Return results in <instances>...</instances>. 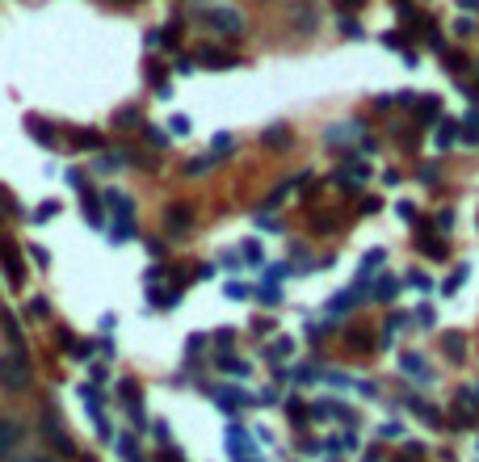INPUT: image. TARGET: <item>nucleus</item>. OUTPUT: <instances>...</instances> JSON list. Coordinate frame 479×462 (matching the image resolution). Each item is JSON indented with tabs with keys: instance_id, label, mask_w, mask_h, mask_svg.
Segmentation results:
<instances>
[{
	"instance_id": "e433bc0d",
	"label": "nucleus",
	"mask_w": 479,
	"mask_h": 462,
	"mask_svg": "<svg viewBox=\"0 0 479 462\" xmlns=\"http://www.w3.org/2000/svg\"><path fill=\"white\" fill-rule=\"evenodd\" d=\"M450 223H454V215H450V210H442V215H438V227H442V231H450Z\"/></svg>"
},
{
	"instance_id": "a211bd4d",
	"label": "nucleus",
	"mask_w": 479,
	"mask_h": 462,
	"mask_svg": "<svg viewBox=\"0 0 479 462\" xmlns=\"http://www.w3.org/2000/svg\"><path fill=\"white\" fill-rule=\"evenodd\" d=\"M349 303H353V290H345V294H337V299L328 303V315H341V311H349Z\"/></svg>"
},
{
	"instance_id": "c85d7f7f",
	"label": "nucleus",
	"mask_w": 479,
	"mask_h": 462,
	"mask_svg": "<svg viewBox=\"0 0 479 462\" xmlns=\"http://www.w3.org/2000/svg\"><path fill=\"white\" fill-rule=\"evenodd\" d=\"M408 286H412V290H433V282H429L425 273H408Z\"/></svg>"
},
{
	"instance_id": "c756f323",
	"label": "nucleus",
	"mask_w": 479,
	"mask_h": 462,
	"mask_svg": "<svg viewBox=\"0 0 479 462\" xmlns=\"http://www.w3.org/2000/svg\"><path fill=\"white\" fill-rule=\"evenodd\" d=\"M383 46H396V50H408V42H404V34H383Z\"/></svg>"
},
{
	"instance_id": "9d476101",
	"label": "nucleus",
	"mask_w": 479,
	"mask_h": 462,
	"mask_svg": "<svg viewBox=\"0 0 479 462\" xmlns=\"http://www.w3.org/2000/svg\"><path fill=\"white\" fill-rule=\"evenodd\" d=\"M404 370H408V379H421V383H429L433 374H429V366H425V358H417V353H404V362H400Z\"/></svg>"
},
{
	"instance_id": "412c9836",
	"label": "nucleus",
	"mask_w": 479,
	"mask_h": 462,
	"mask_svg": "<svg viewBox=\"0 0 479 462\" xmlns=\"http://www.w3.org/2000/svg\"><path fill=\"white\" fill-rule=\"evenodd\" d=\"M130 442H135V437H118V450H122V458H126V462H143V458H139V450H135Z\"/></svg>"
},
{
	"instance_id": "f704fd0d",
	"label": "nucleus",
	"mask_w": 479,
	"mask_h": 462,
	"mask_svg": "<svg viewBox=\"0 0 479 462\" xmlns=\"http://www.w3.org/2000/svg\"><path fill=\"white\" fill-rule=\"evenodd\" d=\"M446 349H450V353L459 358V353H463V337H446Z\"/></svg>"
},
{
	"instance_id": "cd10ccee",
	"label": "nucleus",
	"mask_w": 479,
	"mask_h": 462,
	"mask_svg": "<svg viewBox=\"0 0 479 462\" xmlns=\"http://www.w3.org/2000/svg\"><path fill=\"white\" fill-rule=\"evenodd\" d=\"M143 135H147V143H156V147H164V143H168V135H164V130H156V126H143Z\"/></svg>"
},
{
	"instance_id": "7c9ffc66",
	"label": "nucleus",
	"mask_w": 479,
	"mask_h": 462,
	"mask_svg": "<svg viewBox=\"0 0 479 462\" xmlns=\"http://www.w3.org/2000/svg\"><path fill=\"white\" fill-rule=\"evenodd\" d=\"M173 135H189V118H185V114L173 118Z\"/></svg>"
},
{
	"instance_id": "6e6552de",
	"label": "nucleus",
	"mask_w": 479,
	"mask_h": 462,
	"mask_svg": "<svg viewBox=\"0 0 479 462\" xmlns=\"http://www.w3.org/2000/svg\"><path fill=\"white\" fill-rule=\"evenodd\" d=\"M25 130H29V135H34L42 147H55V130H50V126L38 118V114H29V118H25Z\"/></svg>"
},
{
	"instance_id": "39448f33",
	"label": "nucleus",
	"mask_w": 479,
	"mask_h": 462,
	"mask_svg": "<svg viewBox=\"0 0 479 462\" xmlns=\"http://www.w3.org/2000/svg\"><path fill=\"white\" fill-rule=\"evenodd\" d=\"M261 147H265V151H286V147H290V126H286V122L265 126V130H261Z\"/></svg>"
},
{
	"instance_id": "0eeeda50",
	"label": "nucleus",
	"mask_w": 479,
	"mask_h": 462,
	"mask_svg": "<svg viewBox=\"0 0 479 462\" xmlns=\"http://www.w3.org/2000/svg\"><path fill=\"white\" fill-rule=\"evenodd\" d=\"M353 135H362V122H353V118H349V122L328 126V130H324V143H332V147H337L341 139H353Z\"/></svg>"
},
{
	"instance_id": "f3484780",
	"label": "nucleus",
	"mask_w": 479,
	"mask_h": 462,
	"mask_svg": "<svg viewBox=\"0 0 479 462\" xmlns=\"http://www.w3.org/2000/svg\"><path fill=\"white\" fill-rule=\"evenodd\" d=\"M215 160H219L215 151H210V156H198V160H189V164H185V172H189V177H198V172H206V168H210Z\"/></svg>"
},
{
	"instance_id": "7ed1b4c3",
	"label": "nucleus",
	"mask_w": 479,
	"mask_h": 462,
	"mask_svg": "<svg viewBox=\"0 0 479 462\" xmlns=\"http://www.w3.org/2000/svg\"><path fill=\"white\" fill-rule=\"evenodd\" d=\"M21 442H25V425L17 416H0V458H8Z\"/></svg>"
},
{
	"instance_id": "c9c22d12",
	"label": "nucleus",
	"mask_w": 479,
	"mask_h": 462,
	"mask_svg": "<svg viewBox=\"0 0 479 462\" xmlns=\"http://www.w3.org/2000/svg\"><path fill=\"white\" fill-rule=\"evenodd\" d=\"M286 408H290V421H299V425H303V421H307V416H303V404H295V400H290V404H286Z\"/></svg>"
},
{
	"instance_id": "72a5a7b5",
	"label": "nucleus",
	"mask_w": 479,
	"mask_h": 462,
	"mask_svg": "<svg viewBox=\"0 0 479 462\" xmlns=\"http://www.w3.org/2000/svg\"><path fill=\"white\" fill-rule=\"evenodd\" d=\"M417 324H421V328H433V311H429V307H425V311H417Z\"/></svg>"
},
{
	"instance_id": "aec40b11",
	"label": "nucleus",
	"mask_w": 479,
	"mask_h": 462,
	"mask_svg": "<svg viewBox=\"0 0 479 462\" xmlns=\"http://www.w3.org/2000/svg\"><path fill=\"white\" fill-rule=\"evenodd\" d=\"M425 252H429L433 261H442V257H446V244H442L438 236H425Z\"/></svg>"
},
{
	"instance_id": "f8f14e48",
	"label": "nucleus",
	"mask_w": 479,
	"mask_h": 462,
	"mask_svg": "<svg viewBox=\"0 0 479 462\" xmlns=\"http://www.w3.org/2000/svg\"><path fill=\"white\" fill-rule=\"evenodd\" d=\"M72 143L84 147V151H97V147H101V135H97V130H72Z\"/></svg>"
},
{
	"instance_id": "423d86ee",
	"label": "nucleus",
	"mask_w": 479,
	"mask_h": 462,
	"mask_svg": "<svg viewBox=\"0 0 479 462\" xmlns=\"http://www.w3.org/2000/svg\"><path fill=\"white\" fill-rule=\"evenodd\" d=\"M164 223H168V231H185V227L194 223V210H189L185 202H177V206L164 210Z\"/></svg>"
},
{
	"instance_id": "b1692460",
	"label": "nucleus",
	"mask_w": 479,
	"mask_h": 462,
	"mask_svg": "<svg viewBox=\"0 0 479 462\" xmlns=\"http://www.w3.org/2000/svg\"><path fill=\"white\" fill-rule=\"evenodd\" d=\"M210 147H215V156L223 160V156L231 151V135H215V143H210Z\"/></svg>"
},
{
	"instance_id": "58836bf2",
	"label": "nucleus",
	"mask_w": 479,
	"mask_h": 462,
	"mask_svg": "<svg viewBox=\"0 0 479 462\" xmlns=\"http://www.w3.org/2000/svg\"><path fill=\"white\" fill-rule=\"evenodd\" d=\"M13 462H55V458H46V454H21V458H13Z\"/></svg>"
},
{
	"instance_id": "dca6fc26",
	"label": "nucleus",
	"mask_w": 479,
	"mask_h": 462,
	"mask_svg": "<svg viewBox=\"0 0 479 462\" xmlns=\"http://www.w3.org/2000/svg\"><path fill=\"white\" fill-rule=\"evenodd\" d=\"M311 17H316V13H311L307 4H295V29H303V34H307V29H311Z\"/></svg>"
},
{
	"instance_id": "5701e85b",
	"label": "nucleus",
	"mask_w": 479,
	"mask_h": 462,
	"mask_svg": "<svg viewBox=\"0 0 479 462\" xmlns=\"http://www.w3.org/2000/svg\"><path fill=\"white\" fill-rule=\"evenodd\" d=\"M290 353H295V341H290V337H282V341L269 349V358H290Z\"/></svg>"
},
{
	"instance_id": "2f4dec72",
	"label": "nucleus",
	"mask_w": 479,
	"mask_h": 462,
	"mask_svg": "<svg viewBox=\"0 0 479 462\" xmlns=\"http://www.w3.org/2000/svg\"><path fill=\"white\" fill-rule=\"evenodd\" d=\"M244 257H248L252 265H261V244H244Z\"/></svg>"
},
{
	"instance_id": "6ab92c4d",
	"label": "nucleus",
	"mask_w": 479,
	"mask_h": 462,
	"mask_svg": "<svg viewBox=\"0 0 479 462\" xmlns=\"http://www.w3.org/2000/svg\"><path fill=\"white\" fill-rule=\"evenodd\" d=\"M25 311H29V320H46V315H50V303H46V299H29Z\"/></svg>"
},
{
	"instance_id": "2eb2a0df",
	"label": "nucleus",
	"mask_w": 479,
	"mask_h": 462,
	"mask_svg": "<svg viewBox=\"0 0 479 462\" xmlns=\"http://www.w3.org/2000/svg\"><path fill=\"white\" fill-rule=\"evenodd\" d=\"M0 257H4V269H8V282L17 286V282H21V261H17V252H13V248H4Z\"/></svg>"
},
{
	"instance_id": "4c0bfd02",
	"label": "nucleus",
	"mask_w": 479,
	"mask_h": 462,
	"mask_svg": "<svg viewBox=\"0 0 479 462\" xmlns=\"http://www.w3.org/2000/svg\"><path fill=\"white\" fill-rule=\"evenodd\" d=\"M286 273H290V265H274V269H269V282H278V278H286Z\"/></svg>"
},
{
	"instance_id": "4468645a",
	"label": "nucleus",
	"mask_w": 479,
	"mask_h": 462,
	"mask_svg": "<svg viewBox=\"0 0 479 462\" xmlns=\"http://www.w3.org/2000/svg\"><path fill=\"white\" fill-rule=\"evenodd\" d=\"M454 139H459V122H442V126H438V147L446 151Z\"/></svg>"
},
{
	"instance_id": "473e14b6",
	"label": "nucleus",
	"mask_w": 479,
	"mask_h": 462,
	"mask_svg": "<svg viewBox=\"0 0 479 462\" xmlns=\"http://www.w3.org/2000/svg\"><path fill=\"white\" fill-rule=\"evenodd\" d=\"M311 379H316V370H311V366H299V370H295V383H311Z\"/></svg>"
},
{
	"instance_id": "bb28decb",
	"label": "nucleus",
	"mask_w": 479,
	"mask_h": 462,
	"mask_svg": "<svg viewBox=\"0 0 479 462\" xmlns=\"http://www.w3.org/2000/svg\"><path fill=\"white\" fill-rule=\"evenodd\" d=\"M114 122H118V126H139V109H122Z\"/></svg>"
},
{
	"instance_id": "9b49d317",
	"label": "nucleus",
	"mask_w": 479,
	"mask_h": 462,
	"mask_svg": "<svg viewBox=\"0 0 479 462\" xmlns=\"http://www.w3.org/2000/svg\"><path fill=\"white\" fill-rule=\"evenodd\" d=\"M105 202L118 210V219H130V215H135V202H130L126 193H118V189H109V193H105Z\"/></svg>"
},
{
	"instance_id": "393cba45",
	"label": "nucleus",
	"mask_w": 479,
	"mask_h": 462,
	"mask_svg": "<svg viewBox=\"0 0 479 462\" xmlns=\"http://www.w3.org/2000/svg\"><path fill=\"white\" fill-rule=\"evenodd\" d=\"M362 4H366V0H332V8H337V13H345V17H349V13H358Z\"/></svg>"
},
{
	"instance_id": "a878e982",
	"label": "nucleus",
	"mask_w": 479,
	"mask_h": 462,
	"mask_svg": "<svg viewBox=\"0 0 479 462\" xmlns=\"http://www.w3.org/2000/svg\"><path fill=\"white\" fill-rule=\"evenodd\" d=\"M341 34H345V38H362V25L349 21V17H341Z\"/></svg>"
},
{
	"instance_id": "20e7f679",
	"label": "nucleus",
	"mask_w": 479,
	"mask_h": 462,
	"mask_svg": "<svg viewBox=\"0 0 479 462\" xmlns=\"http://www.w3.org/2000/svg\"><path fill=\"white\" fill-rule=\"evenodd\" d=\"M198 63H202V67L223 72V67H236V63H240V55H231V50H223V46H202V50H198Z\"/></svg>"
},
{
	"instance_id": "ddd939ff",
	"label": "nucleus",
	"mask_w": 479,
	"mask_h": 462,
	"mask_svg": "<svg viewBox=\"0 0 479 462\" xmlns=\"http://www.w3.org/2000/svg\"><path fill=\"white\" fill-rule=\"evenodd\" d=\"M396 294H400V278H387V273H383V278L375 282V299H396Z\"/></svg>"
},
{
	"instance_id": "1a4fd4ad",
	"label": "nucleus",
	"mask_w": 479,
	"mask_h": 462,
	"mask_svg": "<svg viewBox=\"0 0 479 462\" xmlns=\"http://www.w3.org/2000/svg\"><path fill=\"white\" fill-rule=\"evenodd\" d=\"M438 114H442V101H438V97H425V101L417 105V122H421V126H433Z\"/></svg>"
},
{
	"instance_id": "f03ea898",
	"label": "nucleus",
	"mask_w": 479,
	"mask_h": 462,
	"mask_svg": "<svg viewBox=\"0 0 479 462\" xmlns=\"http://www.w3.org/2000/svg\"><path fill=\"white\" fill-rule=\"evenodd\" d=\"M202 25L215 29L219 38H244V29H248V21H244L236 8H206V13H202Z\"/></svg>"
},
{
	"instance_id": "ea45409f",
	"label": "nucleus",
	"mask_w": 479,
	"mask_h": 462,
	"mask_svg": "<svg viewBox=\"0 0 479 462\" xmlns=\"http://www.w3.org/2000/svg\"><path fill=\"white\" fill-rule=\"evenodd\" d=\"M118 4H135V0H118Z\"/></svg>"
},
{
	"instance_id": "4be33fe9",
	"label": "nucleus",
	"mask_w": 479,
	"mask_h": 462,
	"mask_svg": "<svg viewBox=\"0 0 479 462\" xmlns=\"http://www.w3.org/2000/svg\"><path fill=\"white\" fill-rule=\"evenodd\" d=\"M55 215H59V202H42L38 215H34V223H46V219H55Z\"/></svg>"
},
{
	"instance_id": "f257e3e1",
	"label": "nucleus",
	"mask_w": 479,
	"mask_h": 462,
	"mask_svg": "<svg viewBox=\"0 0 479 462\" xmlns=\"http://www.w3.org/2000/svg\"><path fill=\"white\" fill-rule=\"evenodd\" d=\"M34 387V362L25 349H4L0 353V391L4 395H25Z\"/></svg>"
}]
</instances>
